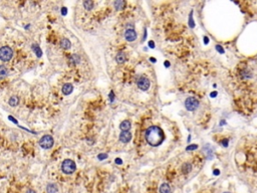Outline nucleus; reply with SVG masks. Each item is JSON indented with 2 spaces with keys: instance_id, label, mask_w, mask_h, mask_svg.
Returning a JSON list of instances; mask_svg holds the SVG:
<instances>
[{
  "instance_id": "f257e3e1",
  "label": "nucleus",
  "mask_w": 257,
  "mask_h": 193,
  "mask_svg": "<svg viewBox=\"0 0 257 193\" xmlns=\"http://www.w3.org/2000/svg\"><path fill=\"white\" fill-rule=\"evenodd\" d=\"M165 139V134L162 131V129H160L159 127H151L146 132V140L149 143L151 146H157L161 145Z\"/></svg>"
},
{
  "instance_id": "f03ea898",
  "label": "nucleus",
  "mask_w": 257,
  "mask_h": 193,
  "mask_svg": "<svg viewBox=\"0 0 257 193\" xmlns=\"http://www.w3.org/2000/svg\"><path fill=\"white\" fill-rule=\"evenodd\" d=\"M76 170V164L74 160L72 159H65L63 160V162L61 163V171L64 174H72L74 171Z\"/></svg>"
},
{
  "instance_id": "7ed1b4c3",
  "label": "nucleus",
  "mask_w": 257,
  "mask_h": 193,
  "mask_svg": "<svg viewBox=\"0 0 257 193\" xmlns=\"http://www.w3.org/2000/svg\"><path fill=\"white\" fill-rule=\"evenodd\" d=\"M13 56V50L9 46H2L0 48V60L2 62H9Z\"/></svg>"
},
{
  "instance_id": "20e7f679",
  "label": "nucleus",
  "mask_w": 257,
  "mask_h": 193,
  "mask_svg": "<svg viewBox=\"0 0 257 193\" xmlns=\"http://www.w3.org/2000/svg\"><path fill=\"white\" fill-rule=\"evenodd\" d=\"M54 140L53 138L51 137L50 135H44L43 137H41V139L39 140V146L42 148V149H50L53 146Z\"/></svg>"
},
{
  "instance_id": "39448f33",
  "label": "nucleus",
  "mask_w": 257,
  "mask_h": 193,
  "mask_svg": "<svg viewBox=\"0 0 257 193\" xmlns=\"http://www.w3.org/2000/svg\"><path fill=\"white\" fill-rule=\"evenodd\" d=\"M185 107L188 111H195L199 107V102H198L197 99L193 98V97H190L186 100L185 102Z\"/></svg>"
},
{
  "instance_id": "423d86ee",
  "label": "nucleus",
  "mask_w": 257,
  "mask_h": 193,
  "mask_svg": "<svg viewBox=\"0 0 257 193\" xmlns=\"http://www.w3.org/2000/svg\"><path fill=\"white\" fill-rule=\"evenodd\" d=\"M137 84H138L139 89H141L142 91H147L150 88V81L145 77H141L137 81Z\"/></svg>"
},
{
  "instance_id": "0eeeda50",
  "label": "nucleus",
  "mask_w": 257,
  "mask_h": 193,
  "mask_svg": "<svg viewBox=\"0 0 257 193\" xmlns=\"http://www.w3.org/2000/svg\"><path fill=\"white\" fill-rule=\"evenodd\" d=\"M125 38L128 41H134L137 38V33L134 29H128L125 33Z\"/></svg>"
},
{
  "instance_id": "6e6552de",
  "label": "nucleus",
  "mask_w": 257,
  "mask_h": 193,
  "mask_svg": "<svg viewBox=\"0 0 257 193\" xmlns=\"http://www.w3.org/2000/svg\"><path fill=\"white\" fill-rule=\"evenodd\" d=\"M131 139H132V135L130 132L122 131V133L120 134V140H121L122 143H128L131 141Z\"/></svg>"
},
{
  "instance_id": "1a4fd4ad",
  "label": "nucleus",
  "mask_w": 257,
  "mask_h": 193,
  "mask_svg": "<svg viewBox=\"0 0 257 193\" xmlns=\"http://www.w3.org/2000/svg\"><path fill=\"white\" fill-rule=\"evenodd\" d=\"M72 91H74V87H72V84H64L62 86V93L64 94L65 96H68L70 95V94L72 93Z\"/></svg>"
},
{
  "instance_id": "9d476101",
  "label": "nucleus",
  "mask_w": 257,
  "mask_h": 193,
  "mask_svg": "<svg viewBox=\"0 0 257 193\" xmlns=\"http://www.w3.org/2000/svg\"><path fill=\"white\" fill-rule=\"evenodd\" d=\"M58 191V187L55 183H48L46 186V192L47 193H56Z\"/></svg>"
},
{
  "instance_id": "9b49d317",
  "label": "nucleus",
  "mask_w": 257,
  "mask_h": 193,
  "mask_svg": "<svg viewBox=\"0 0 257 193\" xmlns=\"http://www.w3.org/2000/svg\"><path fill=\"white\" fill-rule=\"evenodd\" d=\"M60 46L63 49H69L70 46H72V43H70V41L67 38H62L60 40Z\"/></svg>"
},
{
  "instance_id": "f8f14e48",
  "label": "nucleus",
  "mask_w": 257,
  "mask_h": 193,
  "mask_svg": "<svg viewBox=\"0 0 257 193\" xmlns=\"http://www.w3.org/2000/svg\"><path fill=\"white\" fill-rule=\"evenodd\" d=\"M120 128H121V130L124 131V132H129V130L131 129V123H130L129 121L122 122L121 125H120Z\"/></svg>"
},
{
  "instance_id": "ddd939ff",
  "label": "nucleus",
  "mask_w": 257,
  "mask_h": 193,
  "mask_svg": "<svg viewBox=\"0 0 257 193\" xmlns=\"http://www.w3.org/2000/svg\"><path fill=\"white\" fill-rule=\"evenodd\" d=\"M8 103L11 107H16V106L19 104V98H18L17 96H12L10 99H9Z\"/></svg>"
},
{
  "instance_id": "4468645a",
  "label": "nucleus",
  "mask_w": 257,
  "mask_h": 193,
  "mask_svg": "<svg viewBox=\"0 0 257 193\" xmlns=\"http://www.w3.org/2000/svg\"><path fill=\"white\" fill-rule=\"evenodd\" d=\"M69 62L72 63V65H77V63H79V62H81V57H79L77 55H72L69 56Z\"/></svg>"
},
{
  "instance_id": "2eb2a0df",
  "label": "nucleus",
  "mask_w": 257,
  "mask_h": 193,
  "mask_svg": "<svg viewBox=\"0 0 257 193\" xmlns=\"http://www.w3.org/2000/svg\"><path fill=\"white\" fill-rule=\"evenodd\" d=\"M31 48H32V50L34 51L35 55H37V57H40V56L42 55V53H41V50H40V48H39V45L37 43H33V44H32Z\"/></svg>"
},
{
  "instance_id": "dca6fc26",
  "label": "nucleus",
  "mask_w": 257,
  "mask_h": 193,
  "mask_svg": "<svg viewBox=\"0 0 257 193\" xmlns=\"http://www.w3.org/2000/svg\"><path fill=\"white\" fill-rule=\"evenodd\" d=\"M8 75V70L5 65H0V79H4Z\"/></svg>"
},
{
  "instance_id": "f3484780",
  "label": "nucleus",
  "mask_w": 257,
  "mask_h": 193,
  "mask_svg": "<svg viewBox=\"0 0 257 193\" xmlns=\"http://www.w3.org/2000/svg\"><path fill=\"white\" fill-rule=\"evenodd\" d=\"M171 191V188H170L168 183H163L160 187V192L161 193H170Z\"/></svg>"
},
{
  "instance_id": "a211bd4d",
  "label": "nucleus",
  "mask_w": 257,
  "mask_h": 193,
  "mask_svg": "<svg viewBox=\"0 0 257 193\" xmlns=\"http://www.w3.org/2000/svg\"><path fill=\"white\" fill-rule=\"evenodd\" d=\"M182 172L184 173V174H188L189 172H191V169H192V165H191L190 163H185V164H183V166H182Z\"/></svg>"
},
{
  "instance_id": "6ab92c4d",
  "label": "nucleus",
  "mask_w": 257,
  "mask_h": 193,
  "mask_svg": "<svg viewBox=\"0 0 257 193\" xmlns=\"http://www.w3.org/2000/svg\"><path fill=\"white\" fill-rule=\"evenodd\" d=\"M125 60H126V55L122 51H120L117 55V62L119 63H124Z\"/></svg>"
},
{
  "instance_id": "aec40b11",
  "label": "nucleus",
  "mask_w": 257,
  "mask_h": 193,
  "mask_svg": "<svg viewBox=\"0 0 257 193\" xmlns=\"http://www.w3.org/2000/svg\"><path fill=\"white\" fill-rule=\"evenodd\" d=\"M84 7L86 10H91L93 8V2L91 0H86L84 1Z\"/></svg>"
},
{
  "instance_id": "412c9836",
  "label": "nucleus",
  "mask_w": 257,
  "mask_h": 193,
  "mask_svg": "<svg viewBox=\"0 0 257 193\" xmlns=\"http://www.w3.org/2000/svg\"><path fill=\"white\" fill-rule=\"evenodd\" d=\"M114 4H115V9H118V10L125 8V6H126V3H125V1H115Z\"/></svg>"
},
{
  "instance_id": "4be33fe9",
  "label": "nucleus",
  "mask_w": 257,
  "mask_h": 193,
  "mask_svg": "<svg viewBox=\"0 0 257 193\" xmlns=\"http://www.w3.org/2000/svg\"><path fill=\"white\" fill-rule=\"evenodd\" d=\"M197 148H198L197 145H191V146H188V147L186 148V150H187V151H192V150H195L197 149Z\"/></svg>"
},
{
  "instance_id": "5701e85b",
  "label": "nucleus",
  "mask_w": 257,
  "mask_h": 193,
  "mask_svg": "<svg viewBox=\"0 0 257 193\" xmlns=\"http://www.w3.org/2000/svg\"><path fill=\"white\" fill-rule=\"evenodd\" d=\"M98 160H101V161H102V160H105V159L108 158V154H100L98 156Z\"/></svg>"
},
{
  "instance_id": "b1692460",
  "label": "nucleus",
  "mask_w": 257,
  "mask_h": 193,
  "mask_svg": "<svg viewBox=\"0 0 257 193\" xmlns=\"http://www.w3.org/2000/svg\"><path fill=\"white\" fill-rule=\"evenodd\" d=\"M189 19H190V26H191V27H194V21H193L192 12H191V14H190V17H189Z\"/></svg>"
},
{
  "instance_id": "393cba45",
  "label": "nucleus",
  "mask_w": 257,
  "mask_h": 193,
  "mask_svg": "<svg viewBox=\"0 0 257 193\" xmlns=\"http://www.w3.org/2000/svg\"><path fill=\"white\" fill-rule=\"evenodd\" d=\"M216 49L219 51V53H224V49L222 48V46H220V45H216Z\"/></svg>"
},
{
  "instance_id": "a878e982",
  "label": "nucleus",
  "mask_w": 257,
  "mask_h": 193,
  "mask_svg": "<svg viewBox=\"0 0 257 193\" xmlns=\"http://www.w3.org/2000/svg\"><path fill=\"white\" fill-rule=\"evenodd\" d=\"M61 13H62V15H65V14L67 13V7H62V9H61Z\"/></svg>"
},
{
  "instance_id": "bb28decb",
  "label": "nucleus",
  "mask_w": 257,
  "mask_h": 193,
  "mask_svg": "<svg viewBox=\"0 0 257 193\" xmlns=\"http://www.w3.org/2000/svg\"><path fill=\"white\" fill-rule=\"evenodd\" d=\"M222 144H223L224 147H227V146H228V141L227 140H223L222 141Z\"/></svg>"
},
{
  "instance_id": "cd10ccee",
  "label": "nucleus",
  "mask_w": 257,
  "mask_h": 193,
  "mask_svg": "<svg viewBox=\"0 0 257 193\" xmlns=\"http://www.w3.org/2000/svg\"><path fill=\"white\" fill-rule=\"evenodd\" d=\"M115 163H117V164H122V159H120V158H117V159L115 160Z\"/></svg>"
},
{
  "instance_id": "c85d7f7f",
  "label": "nucleus",
  "mask_w": 257,
  "mask_h": 193,
  "mask_svg": "<svg viewBox=\"0 0 257 193\" xmlns=\"http://www.w3.org/2000/svg\"><path fill=\"white\" fill-rule=\"evenodd\" d=\"M149 45H150L151 48H155V44H154V42H153V41H150L149 42Z\"/></svg>"
},
{
  "instance_id": "c756f323",
  "label": "nucleus",
  "mask_w": 257,
  "mask_h": 193,
  "mask_svg": "<svg viewBox=\"0 0 257 193\" xmlns=\"http://www.w3.org/2000/svg\"><path fill=\"white\" fill-rule=\"evenodd\" d=\"M110 101H112V102H113V101H114V99H115V98H114V93H113V92H110Z\"/></svg>"
},
{
  "instance_id": "7c9ffc66",
  "label": "nucleus",
  "mask_w": 257,
  "mask_h": 193,
  "mask_svg": "<svg viewBox=\"0 0 257 193\" xmlns=\"http://www.w3.org/2000/svg\"><path fill=\"white\" fill-rule=\"evenodd\" d=\"M26 193H36V192H35L34 190H32V189H28L26 191Z\"/></svg>"
},
{
  "instance_id": "2f4dec72",
  "label": "nucleus",
  "mask_w": 257,
  "mask_h": 193,
  "mask_svg": "<svg viewBox=\"0 0 257 193\" xmlns=\"http://www.w3.org/2000/svg\"><path fill=\"white\" fill-rule=\"evenodd\" d=\"M215 96H217V93H216V92H214V93H212V94H211V97H212V98H214V97H215Z\"/></svg>"
},
{
  "instance_id": "473e14b6",
  "label": "nucleus",
  "mask_w": 257,
  "mask_h": 193,
  "mask_svg": "<svg viewBox=\"0 0 257 193\" xmlns=\"http://www.w3.org/2000/svg\"><path fill=\"white\" fill-rule=\"evenodd\" d=\"M165 65H166L167 67H170V62H165Z\"/></svg>"
},
{
  "instance_id": "72a5a7b5",
  "label": "nucleus",
  "mask_w": 257,
  "mask_h": 193,
  "mask_svg": "<svg viewBox=\"0 0 257 193\" xmlns=\"http://www.w3.org/2000/svg\"><path fill=\"white\" fill-rule=\"evenodd\" d=\"M219 173H220V172H219V170H215V171H214V174H215V175H219Z\"/></svg>"
},
{
  "instance_id": "f704fd0d",
  "label": "nucleus",
  "mask_w": 257,
  "mask_h": 193,
  "mask_svg": "<svg viewBox=\"0 0 257 193\" xmlns=\"http://www.w3.org/2000/svg\"><path fill=\"white\" fill-rule=\"evenodd\" d=\"M204 41H205V43H208V37H205Z\"/></svg>"
},
{
  "instance_id": "c9c22d12",
  "label": "nucleus",
  "mask_w": 257,
  "mask_h": 193,
  "mask_svg": "<svg viewBox=\"0 0 257 193\" xmlns=\"http://www.w3.org/2000/svg\"><path fill=\"white\" fill-rule=\"evenodd\" d=\"M151 62H156V60H155V58H151Z\"/></svg>"
},
{
  "instance_id": "e433bc0d",
  "label": "nucleus",
  "mask_w": 257,
  "mask_h": 193,
  "mask_svg": "<svg viewBox=\"0 0 257 193\" xmlns=\"http://www.w3.org/2000/svg\"><path fill=\"white\" fill-rule=\"evenodd\" d=\"M224 193H230V192H224Z\"/></svg>"
}]
</instances>
